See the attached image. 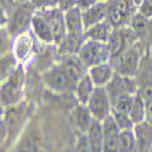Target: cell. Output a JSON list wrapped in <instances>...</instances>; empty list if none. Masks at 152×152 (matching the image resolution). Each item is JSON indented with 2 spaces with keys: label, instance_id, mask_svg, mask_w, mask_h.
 Listing matches in <instances>:
<instances>
[{
  "label": "cell",
  "instance_id": "cell-3",
  "mask_svg": "<svg viewBox=\"0 0 152 152\" xmlns=\"http://www.w3.org/2000/svg\"><path fill=\"white\" fill-rule=\"evenodd\" d=\"M78 57L86 68L111 61V50L107 43H101L96 40L86 39L82 45Z\"/></svg>",
  "mask_w": 152,
  "mask_h": 152
},
{
  "label": "cell",
  "instance_id": "cell-16",
  "mask_svg": "<svg viewBox=\"0 0 152 152\" xmlns=\"http://www.w3.org/2000/svg\"><path fill=\"white\" fill-rule=\"evenodd\" d=\"M88 142L93 152H104V126L102 122L93 121L90 128L86 132Z\"/></svg>",
  "mask_w": 152,
  "mask_h": 152
},
{
  "label": "cell",
  "instance_id": "cell-8",
  "mask_svg": "<svg viewBox=\"0 0 152 152\" xmlns=\"http://www.w3.org/2000/svg\"><path fill=\"white\" fill-rule=\"evenodd\" d=\"M104 126V152H118V137L121 129L112 116L102 122Z\"/></svg>",
  "mask_w": 152,
  "mask_h": 152
},
{
  "label": "cell",
  "instance_id": "cell-9",
  "mask_svg": "<svg viewBox=\"0 0 152 152\" xmlns=\"http://www.w3.org/2000/svg\"><path fill=\"white\" fill-rule=\"evenodd\" d=\"M33 39L34 38L32 33L28 31L20 32V34L16 37V39L14 42V54L18 61L24 62L26 60L29 58L33 51V46H34Z\"/></svg>",
  "mask_w": 152,
  "mask_h": 152
},
{
  "label": "cell",
  "instance_id": "cell-21",
  "mask_svg": "<svg viewBox=\"0 0 152 152\" xmlns=\"http://www.w3.org/2000/svg\"><path fill=\"white\" fill-rule=\"evenodd\" d=\"M118 152H136L134 129L121 130L118 137Z\"/></svg>",
  "mask_w": 152,
  "mask_h": 152
},
{
  "label": "cell",
  "instance_id": "cell-7",
  "mask_svg": "<svg viewBox=\"0 0 152 152\" xmlns=\"http://www.w3.org/2000/svg\"><path fill=\"white\" fill-rule=\"evenodd\" d=\"M22 67L17 69L7 78L6 83L1 86V102L5 106L16 104L21 97V86L23 84V71Z\"/></svg>",
  "mask_w": 152,
  "mask_h": 152
},
{
  "label": "cell",
  "instance_id": "cell-24",
  "mask_svg": "<svg viewBox=\"0 0 152 152\" xmlns=\"http://www.w3.org/2000/svg\"><path fill=\"white\" fill-rule=\"evenodd\" d=\"M111 116L115 119L116 124L118 125V128L121 130H129V129H134L135 124L133 123V121L130 119L128 113H121V112H115L112 111Z\"/></svg>",
  "mask_w": 152,
  "mask_h": 152
},
{
  "label": "cell",
  "instance_id": "cell-28",
  "mask_svg": "<svg viewBox=\"0 0 152 152\" xmlns=\"http://www.w3.org/2000/svg\"><path fill=\"white\" fill-rule=\"evenodd\" d=\"M145 106H146V122L152 123V100L145 101Z\"/></svg>",
  "mask_w": 152,
  "mask_h": 152
},
{
  "label": "cell",
  "instance_id": "cell-26",
  "mask_svg": "<svg viewBox=\"0 0 152 152\" xmlns=\"http://www.w3.org/2000/svg\"><path fill=\"white\" fill-rule=\"evenodd\" d=\"M74 152H93L91 148H90V146H89V142H88L86 133L79 135L78 140H77V144H75Z\"/></svg>",
  "mask_w": 152,
  "mask_h": 152
},
{
  "label": "cell",
  "instance_id": "cell-13",
  "mask_svg": "<svg viewBox=\"0 0 152 152\" xmlns=\"http://www.w3.org/2000/svg\"><path fill=\"white\" fill-rule=\"evenodd\" d=\"M88 73L93 79L95 86H107V84L112 80L113 75L116 74V71L111 65V62H105L88 68Z\"/></svg>",
  "mask_w": 152,
  "mask_h": 152
},
{
  "label": "cell",
  "instance_id": "cell-10",
  "mask_svg": "<svg viewBox=\"0 0 152 152\" xmlns=\"http://www.w3.org/2000/svg\"><path fill=\"white\" fill-rule=\"evenodd\" d=\"M82 15L85 31L96 26L102 21L107 20V1H100L89 9L83 10Z\"/></svg>",
  "mask_w": 152,
  "mask_h": 152
},
{
  "label": "cell",
  "instance_id": "cell-15",
  "mask_svg": "<svg viewBox=\"0 0 152 152\" xmlns=\"http://www.w3.org/2000/svg\"><path fill=\"white\" fill-rule=\"evenodd\" d=\"M86 40L85 34H69L67 33L66 37L58 44V51L61 55H78L79 50L84 42Z\"/></svg>",
  "mask_w": 152,
  "mask_h": 152
},
{
  "label": "cell",
  "instance_id": "cell-20",
  "mask_svg": "<svg viewBox=\"0 0 152 152\" xmlns=\"http://www.w3.org/2000/svg\"><path fill=\"white\" fill-rule=\"evenodd\" d=\"M130 119L134 124H139L146 121V106H145V100L141 97L140 94H135L133 102L130 106V110L128 112Z\"/></svg>",
  "mask_w": 152,
  "mask_h": 152
},
{
  "label": "cell",
  "instance_id": "cell-23",
  "mask_svg": "<svg viewBox=\"0 0 152 152\" xmlns=\"http://www.w3.org/2000/svg\"><path fill=\"white\" fill-rule=\"evenodd\" d=\"M135 94H121L111 100L112 102V111L121 112V113H128L133 102Z\"/></svg>",
  "mask_w": 152,
  "mask_h": 152
},
{
  "label": "cell",
  "instance_id": "cell-33",
  "mask_svg": "<svg viewBox=\"0 0 152 152\" xmlns=\"http://www.w3.org/2000/svg\"><path fill=\"white\" fill-rule=\"evenodd\" d=\"M151 152H152V150H151Z\"/></svg>",
  "mask_w": 152,
  "mask_h": 152
},
{
  "label": "cell",
  "instance_id": "cell-29",
  "mask_svg": "<svg viewBox=\"0 0 152 152\" xmlns=\"http://www.w3.org/2000/svg\"><path fill=\"white\" fill-rule=\"evenodd\" d=\"M134 1H135V4L139 6V4H140V1H141V0H134Z\"/></svg>",
  "mask_w": 152,
  "mask_h": 152
},
{
  "label": "cell",
  "instance_id": "cell-32",
  "mask_svg": "<svg viewBox=\"0 0 152 152\" xmlns=\"http://www.w3.org/2000/svg\"><path fill=\"white\" fill-rule=\"evenodd\" d=\"M102 1H108V0H102Z\"/></svg>",
  "mask_w": 152,
  "mask_h": 152
},
{
  "label": "cell",
  "instance_id": "cell-5",
  "mask_svg": "<svg viewBox=\"0 0 152 152\" xmlns=\"http://www.w3.org/2000/svg\"><path fill=\"white\" fill-rule=\"evenodd\" d=\"M137 35L132 27L124 26L119 28H115L108 39V48L111 50V56L115 57L123 53L124 50L133 46L137 43ZM111 57V58H112Z\"/></svg>",
  "mask_w": 152,
  "mask_h": 152
},
{
  "label": "cell",
  "instance_id": "cell-11",
  "mask_svg": "<svg viewBox=\"0 0 152 152\" xmlns=\"http://www.w3.org/2000/svg\"><path fill=\"white\" fill-rule=\"evenodd\" d=\"M134 134L136 140V152H151L152 150V123L142 122L135 124Z\"/></svg>",
  "mask_w": 152,
  "mask_h": 152
},
{
  "label": "cell",
  "instance_id": "cell-19",
  "mask_svg": "<svg viewBox=\"0 0 152 152\" xmlns=\"http://www.w3.org/2000/svg\"><path fill=\"white\" fill-rule=\"evenodd\" d=\"M72 117L75 126L80 130V134H85L94 121L89 108L86 107V105H82V104L75 106V108L72 111Z\"/></svg>",
  "mask_w": 152,
  "mask_h": 152
},
{
  "label": "cell",
  "instance_id": "cell-4",
  "mask_svg": "<svg viewBox=\"0 0 152 152\" xmlns=\"http://www.w3.org/2000/svg\"><path fill=\"white\" fill-rule=\"evenodd\" d=\"M95 121L104 122L112 113V102L106 86H96L86 104Z\"/></svg>",
  "mask_w": 152,
  "mask_h": 152
},
{
  "label": "cell",
  "instance_id": "cell-25",
  "mask_svg": "<svg viewBox=\"0 0 152 152\" xmlns=\"http://www.w3.org/2000/svg\"><path fill=\"white\" fill-rule=\"evenodd\" d=\"M137 12L144 17L152 20V0H141L137 6Z\"/></svg>",
  "mask_w": 152,
  "mask_h": 152
},
{
  "label": "cell",
  "instance_id": "cell-17",
  "mask_svg": "<svg viewBox=\"0 0 152 152\" xmlns=\"http://www.w3.org/2000/svg\"><path fill=\"white\" fill-rule=\"evenodd\" d=\"M115 29V27L111 24V22L108 20H105L101 23L96 24V26L89 28L85 31V37L86 39L90 40H96V42H101V43H108L110 37Z\"/></svg>",
  "mask_w": 152,
  "mask_h": 152
},
{
  "label": "cell",
  "instance_id": "cell-22",
  "mask_svg": "<svg viewBox=\"0 0 152 152\" xmlns=\"http://www.w3.org/2000/svg\"><path fill=\"white\" fill-rule=\"evenodd\" d=\"M31 10H32V7H29L26 3H24L21 7L17 9V11L14 15V20H12L15 28L23 32L22 28L26 26V23H32V18H33L34 12L33 11L31 12Z\"/></svg>",
  "mask_w": 152,
  "mask_h": 152
},
{
  "label": "cell",
  "instance_id": "cell-31",
  "mask_svg": "<svg viewBox=\"0 0 152 152\" xmlns=\"http://www.w3.org/2000/svg\"><path fill=\"white\" fill-rule=\"evenodd\" d=\"M17 1H20V3H24V1H26V0H17Z\"/></svg>",
  "mask_w": 152,
  "mask_h": 152
},
{
  "label": "cell",
  "instance_id": "cell-18",
  "mask_svg": "<svg viewBox=\"0 0 152 152\" xmlns=\"http://www.w3.org/2000/svg\"><path fill=\"white\" fill-rule=\"evenodd\" d=\"M95 88L96 86H95L93 79L90 78L89 73L86 72L78 80L77 85H75V88H74L75 96H77L78 102L82 104V105H86L88 101H89V99H90V96L93 95Z\"/></svg>",
  "mask_w": 152,
  "mask_h": 152
},
{
  "label": "cell",
  "instance_id": "cell-6",
  "mask_svg": "<svg viewBox=\"0 0 152 152\" xmlns=\"http://www.w3.org/2000/svg\"><path fill=\"white\" fill-rule=\"evenodd\" d=\"M37 11L46 18L50 28H51V31H53V34H54V40H55L54 44L58 45L61 43V40L67 34L66 21H65V11H63L61 7H56V6L43 7V9L37 10Z\"/></svg>",
  "mask_w": 152,
  "mask_h": 152
},
{
  "label": "cell",
  "instance_id": "cell-12",
  "mask_svg": "<svg viewBox=\"0 0 152 152\" xmlns=\"http://www.w3.org/2000/svg\"><path fill=\"white\" fill-rule=\"evenodd\" d=\"M31 27H32L33 34L39 40H42L43 43H46V44L55 43L53 31H51V28H50L46 18L43 15H40L38 11L34 12L33 18H32V23H31Z\"/></svg>",
  "mask_w": 152,
  "mask_h": 152
},
{
  "label": "cell",
  "instance_id": "cell-14",
  "mask_svg": "<svg viewBox=\"0 0 152 152\" xmlns=\"http://www.w3.org/2000/svg\"><path fill=\"white\" fill-rule=\"evenodd\" d=\"M65 21H66L67 33H69V34H85L82 10L77 5H74V6H72L65 11Z\"/></svg>",
  "mask_w": 152,
  "mask_h": 152
},
{
  "label": "cell",
  "instance_id": "cell-2",
  "mask_svg": "<svg viewBox=\"0 0 152 152\" xmlns=\"http://www.w3.org/2000/svg\"><path fill=\"white\" fill-rule=\"evenodd\" d=\"M136 12L137 5L134 0H108L107 1V20L115 28L130 24Z\"/></svg>",
  "mask_w": 152,
  "mask_h": 152
},
{
  "label": "cell",
  "instance_id": "cell-27",
  "mask_svg": "<svg viewBox=\"0 0 152 152\" xmlns=\"http://www.w3.org/2000/svg\"><path fill=\"white\" fill-rule=\"evenodd\" d=\"M100 1H102V0H75V5L83 11V10H86V9L96 5Z\"/></svg>",
  "mask_w": 152,
  "mask_h": 152
},
{
  "label": "cell",
  "instance_id": "cell-30",
  "mask_svg": "<svg viewBox=\"0 0 152 152\" xmlns=\"http://www.w3.org/2000/svg\"><path fill=\"white\" fill-rule=\"evenodd\" d=\"M150 57H151V61H152V45H151V51H150Z\"/></svg>",
  "mask_w": 152,
  "mask_h": 152
},
{
  "label": "cell",
  "instance_id": "cell-1",
  "mask_svg": "<svg viewBox=\"0 0 152 152\" xmlns=\"http://www.w3.org/2000/svg\"><path fill=\"white\" fill-rule=\"evenodd\" d=\"M110 62L116 73L125 77H136L139 67L141 65V50L139 48V44L136 43L119 55L112 57Z\"/></svg>",
  "mask_w": 152,
  "mask_h": 152
}]
</instances>
